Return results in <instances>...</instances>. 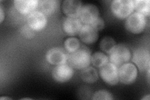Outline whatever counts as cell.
I'll use <instances>...</instances> for the list:
<instances>
[{
	"instance_id": "d6986e66",
	"label": "cell",
	"mask_w": 150,
	"mask_h": 100,
	"mask_svg": "<svg viewBox=\"0 0 150 100\" xmlns=\"http://www.w3.org/2000/svg\"><path fill=\"white\" fill-rule=\"evenodd\" d=\"M116 45V42L114 38L110 36H105L100 41V48L103 53L110 55Z\"/></svg>"
},
{
	"instance_id": "277c9868",
	"label": "cell",
	"mask_w": 150,
	"mask_h": 100,
	"mask_svg": "<svg viewBox=\"0 0 150 100\" xmlns=\"http://www.w3.org/2000/svg\"><path fill=\"white\" fill-rule=\"evenodd\" d=\"M129 48L124 44L117 45L109 56V61L118 67L128 63L131 58Z\"/></svg>"
},
{
	"instance_id": "30bf717a",
	"label": "cell",
	"mask_w": 150,
	"mask_h": 100,
	"mask_svg": "<svg viewBox=\"0 0 150 100\" xmlns=\"http://www.w3.org/2000/svg\"><path fill=\"white\" fill-rule=\"evenodd\" d=\"M51 74L55 82L64 83L69 82L73 78L74 70L67 63L57 65L53 68Z\"/></svg>"
},
{
	"instance_id": "7c38bea8",
	"label": "cell",
	"mask_w": 150,
	"mask_h": 100,
	"mask_svg": "<svg viewBox=\"0 0 150 100\" xmlns=\"http://www.w3.org/2000/svg\"><path fill=\"white\" fill-rule=\"evenodd\" d=\"M82 6V2L78 0H65L62 3V11L67 17L79 18Z\"/></svg>"
},
{
	"instance_id": "5b68a950",
	"label": "cell",
	"mask_w": 150,
	"mask_h": 100,
	"mask_svg": "<svg viewBox=\"0 0 150 100\" xmlns=\"http://www.w3.org/2000/svg\"><path fill=\"white\" fill-rule=\"evenodd\" d=\"M138 70L133 63H125L118 67L119 82L124 84L133 83L137 78Z\"/></svg>"
},
{
	"instance_id": "2e32d148",
	"label": "cell",
	"mask_w": 150,
	"mask_h": 100,
	"mask_svg": "<svg viewBox=\"0 0 150 100\" xmlns=\"http://www.w3.org/2000/svg\"><path fill=\"white\" fill-rule=\"evenodd\" d=\"M59 1L58 0H41L39 1L40 11L48 16H52L58 10Z\"/></svg>"
},
{
	"instance_id": "44dd1931",
	"label": "cell",
	"mask_w": 150,
	"mask_h": 100,
	"mask_svg": "<svg viewBox=\"0 0 150 100\" xmlns=\"http://www.w3.org/2000/svg\"><path fill=\"white\" fill-rule=\"evenodd\" d=\"M64 48L68 54L73 53L81 48L80 41L74 36L69 37L64 42Z\"/></svg>"
},
{
	"instance_id": "9c48e42d",
	"label": "cell",
	"mask_w": 150,
	"mask_h": 100,
	"mask_svg": "<svg viewBox=\"0 0 150 100\" xmlns=\"http://www.w3.org/2000/svg\"><path fill=\"white\" fill-rule=\"evenodd\" d=\"M100 12L96 5L92 3H86L82 6L79 19L84 25H92L99 18Z\"/></svg>"
},
{
	"instance_id": "52a82bcc",
	"label": "cell",
	"mask_w": 150,
	"mask_h": 100,
	"mask_svg": "<svg viewBox=\"0 0 150 100\" xmlns=\"http://www.w3.org/2000/svg\"><path fill=\"white\" fill-rule=\"evenodd\" d=\"M99 74L103 82L110 86H115L119 82L118 67L111 62L100 68Z\"/></svg>"
},
{
	"instance_id": "3957f363",
	"label": "cell",
	"mask_w": 150,
	"mask_h": 100,
	"mask_svg": "<svg viewBox=\"0 0 150 100\" xmlns=\"http://www.w3.org/2000/svg\"><path fill=\"white\" fill-rule=\"evenodd\" d=\"M146 23V18L136 11L126 19L125 27L126 30L133 34L139 35L144 30Z\"/></svg>"
},
{
	"instance_id": "4316f807",
	"label": "cell",
	"mask_w": 150,
	"mask_h": 100,
	"mask_svg": "<svg viewBox=\"0 0 150 100\" xmlns=\"http://www.w3.org/2000/svg\"><path fill=\"white\" fill-rule=\"evenodd\" d=\"M0 99H1V100H4V99L11 100V99H12V98H9V97H4V96H3V97H1V98H0Z\"/></svg>"
},
{
	"instance_id": "4fadbf2b",
	"label": "cell",
	"mask_w": 150,
	"mask_h": 100,
	"mask_svg": "<svg viewBox=\"0 0 150 100\" xmlns=\"http://www.w3.org/2000/svg\"><path fill=\"white\" fill-rule=\"evenodd\" d=\"M13 3L18 12L23 15H29L39 6L38 0H15Z\"/></svg>"
},
{
	"instance_id": "e0dca14e",
	"label": "cell",
	"mask_w": 150,
	"mask_h": 100,
	"mask_svg": "<svg viewBox=\"0 0 150 100\" xmlns=\"http://www.w3.org/2000/svg\"><path fill=\"white\" fill-rule=\"evenodd\" d=\"M80 78L83 82L91 84L97 82L98 78H99V74L96 68L89 66L81 70L80 72Z\"/></svg>"
},
{
	"instance_id": "9a60e30c",
	"label": "cell",
	"mask_w": 150,
	"mask_h": 100,
	"mask_svg": "<svg viewBox=\"0 0 150 100\" xmlns=\"http://www.w3.org/2000/svg\"><path fill=\"white\" fill-rule=\"evenodd\" d=\"M79 37L81 41L86 45H91L96 43L98 40V31L91 25H83L79 33Z\"/></svg>"
},
{
	"instance_id": "7a4b0ae2",
	"label": "cell",
	"mask_w": 150,
	"mask_h": 100,
	"mask_svg": "<svg viewBox=\"0 0 150 100\" xmlns=\"http://www.w3.org/2000/svg\"><path fill=\"white\" fill-rule=\"evenodd\" d=\"M134 10V1L132 0H114L111 3L112 14L120 20L126 19Z\"/></svg>"
},
{
	"instance_id": "f1b7e54d",
	"label": "cell",
	"mask_w": 150,
	"mask_h": 100,
	"mask_svg": "<svg viewBox=\"0 0 150 100\" xmlns=\"http://www.w3.org/2000/svg\"><path fill=\"white\" fill-rule=\"evenodd\" d=\"M21 99H32L30 98H22Z\"/></svg>"
},
{
	"instance_id": "484cf974",
	"label": "cell",
	"mask_w": 150,
	"mask_h": 100,
	"mask_svg": "<svg viewBox=\"0 0 150 100\" xmlns=\"http://www.w3.org/2000/svg\"><path fill=\"white\" fill-rule=\"evenodd\" d=\"M150 98V95L148 94L147 95H145L144 97L142 98V100H149Z\"/></svg>"
},
{
	"instance_id": "5bb4252c",
	"label": "cell",
	"mask_w": 150,
	"mask_h": 100,
	"mask_svg": "<svg viewBox=\"0 0 150 100\" xmlns=\"http://www.w3.org/2000/svg\"><path fill=\"white\" fill-rule=\"evenodd\" d=\"M82 26L83 23L80 20L79 18H65L62 24L64 32L71 36L78 35Z\"/></svg>"
},
{
	"instance_id": "ac0fdd59",
	"label": "cell",
	"mask_w": 150,
	"mask_h": 100,
	"mask_svg": "<svg viewBox=\"0 0 150 100\" xmlns=\"http://www.w3.org/2000/svg\"><path fill=\"white\" fill-rule=\"evenodd\" d=\"M109 62V57L103 52L96 51L91 57V63L96 68H101Z\"/></svg>"
},
{
	"instance_id": "8992f818",
	"label": "cell",
	"mask_w": 150,
	"mask_h": 100,
	"mask_svg": "<svg viewBox=\"0 0 150 100\" xmlns=\"http://www.w3.org/2000/svg\"><path fill=\"white\" fill-rule=\"evenodd\" d=\"M132 63L141 72H144L149 68L150 53L144 48H139L131 55Z\"/></svg>"
},
{
	"instance_id": "ffe728a7",
	"label": "cell",
	"mask_w": 150,
	"mask_h": 100,
	"mask_svg": "<svg viewBox=\"0 0 150 100\" xmlns=\"http://www.w3.org/2000/svg\"><path fill=\"white\" fill-rule=\"evenodd\" d=\"M134 1V9L145 17H149L150 14V2L149 0H135Z\"/></svg>"
},
{
	"instance_id": "8fae6325",
	"label": "cell",
	"mask_w": 150,
	"mask_h": 100,
	"mask_svg": "<svg viewBox=\"0 0 150 100\" xmlns=\"http://www.w3.org/2000/svg\"><path fill=\"white\" fill-rule=\"evenodd\" d=\"M27 23L35 32L43 30L48 23V18L41 11H35L27 17Z\"/></svg>"
},
{
	"instance_id": "ba28073f",
	"label": "cell",
	"mask_w": 150,
	"mask_h": 100,
	"mask_svg": "<svg viewBox=\"0 0 150 100\" xmlns=\"http://www.w3.org/2000/svg\"><path fill=\"white\" fill-rule=\"evenodd\" d=\"M69 54L62 47H53L50 48L46 54V60L52 65H61L68 62Z\"/></svg>"
},
{
	"instance_id": "cb8c5ba5",
	"label": "cell",
	"mask_w": 150,
	"mask_h": 100,
	"mask_svg": "<svg viewBox=\"0 0 150 100\" xmlns=\"http://www.w3.org/2000/svg\"><path fill=\"white\" fill-rule=\"evenodd\" d=\"M91 26L95 28L97 31H101L104 29L105 26V20L101 17H99Z\"/></svg>"
},
{
	"instance_id": "d4e9b609",
	"label": "cell",
	"mask_w": 150,
	"mask_h": 100,
	"mask_svg": "<svg viewBox=\"0 0 150 100\" xmlns=\"http://www.w3.org/2000/svg\"><path fill=\"white\" fill-rule=\"evenodd\" d=\"M4 16H5V14H4V12L3 11V7L1 6H0V23H2L4 21Z\"/></svg>"
},
{
	"instance_id": "83f0119b",
	"label": "cell",
	"mask_w": 150,
	"mask_h": 100,
	"mask_svg": "<svg viewBox=\"0 0 150 100\" xmlns=\"http://www.w3.org/2000/svg\"><path fill=\"white\" fill-rule=\"evenodd\" d=\"M149 68L147 70L148 71H147V77H148V83H149Z\"/></svg>"
},
{
	"instance_id": "6da1fadb",
	"label": "cell",
	"mask_w": 150,
	"mask_h": 100,
	"mask_svg": "<svg viewBox=\"0 0 150 100\" xmlns=\"http://www.w3.org/2000/svg\"><path fill=\"white\" fill-rule=\"evenodd\" d=\"M91 51L86 46H82L76 51L69 54L68 63L73 69L83 70L91 64Z\"/></svg>"
},
{
	"instance_id": "603a6c76",
	"label": "cell",
	"mask_w": 150,
	"mask_h": 100,
	"mask_svg": "<svg viewBox=\"0 0 150 100\" xmlns=\"http://www.w3.org/2000/svg\"><path fill=\"white\" fill-rule=\"evenodd\" d=\"M35 31L33 30L31 28L28 26H23L21 30V33L23 36L27 39H32L33 38L35 37Z\"/></svg>"
},
{
	"instance_id": "7402d4cb",
	"label": "cell",
	"mask_w": 150,
	"mask_h": 100,
	"mask_svg": "<svg viewBox=\"0 0 150 100\" xmlns=\"http://www.w3.org/2000/svg\"><path fill=\"white\" fill-rule=\"evenodd\" d=\"M114 98L112 94L107 90H98L93 93L92 99L93 100H112Z\"/></svg>"
}]
</instances>
